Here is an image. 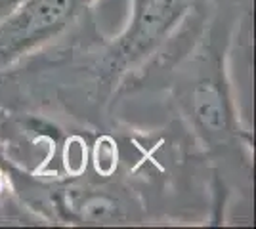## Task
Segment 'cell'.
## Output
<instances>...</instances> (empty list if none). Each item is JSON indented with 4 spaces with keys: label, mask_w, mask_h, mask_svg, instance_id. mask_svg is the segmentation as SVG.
<instances>
[{
    "label": "cell",
    "mask_w": 256,
    "mask_h": 229,
    "mask_svg": "<svg viewBox=\"0 0 256 229\" xmlns=\"http://www.w3.org/2000/svg\"><path fill=\"white\" fill-rule=\"evenodd\" d=\"M90 0H23L0 19V63L46 42L73 21Z\"/></svg>",
    "instance_id": "6da1fadb"
},
{
    "label": "cell",
    "mask_w": 256,
    "mask_h": 229,
    "mask_svg": "<svg viewBox=\"0 0 256 229\" xmlns=\"http://www.w3.org/2000/svg\"><path fill=\"white\" fill-rule=\"evenodd\" d=\"M190 0H134L132 19L115 52L118 65H134L176 29Z\"/></svg>",
    "instance_id": "7a4b0ae2"
},
{
    "label": "cell",
    "mask_w": 256,
    "mask_h": 229,
    "mask_svg": "<svg viewBox=\"0 0 256 229\" xmlns=\"http://www.w3.org/2000/svg\"><path fill=\"white\" fill-rule=\"evenodd\" d=\"M192 115L199 130L208 140H220L230 134L232 115L220 86L210 78H203L193 88Z\"/></svg>",
    "instance_id": "3957f363"
},
{
    "label": "cell",
    "mask_w": 256,
    "mask_h": 229,
    "mask_svg": "<svg viewBox=\"0 0 256 229\" xmlns=\"http://www.w3.org/2000/svg\"><path fill=\"white\" fill-rule=\"evenodd\" d=\"M78 218L84 220L86 224H111L118 216L117 199L107 193H92L84 197V201L76 207Z\"/></svg>",
    "instance_id": "277c9868"
},
{
    "label": "cell",
    "mask_w": 256,
    "mask_h": 229,
    "mask_svg": "<svg viewBox=\"0 0 256 229\" xmlns=\"http://www.w3.org/2000/svg\"><path fill=\"white\" fill-rule=\"evenodd\" d=\"M23 0H0V19L6 17L14 8H18Z\"/></svg>",
    "instance_id": "5b68a950"
}]
</instances>
